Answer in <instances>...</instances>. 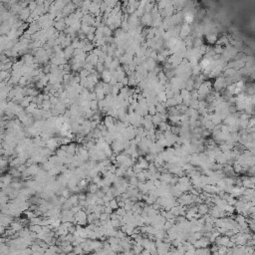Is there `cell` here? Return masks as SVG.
<instances>
[{"label":"cell","instance_id":"obj_1","mask_svg":"<svg viewBox=\"0 0 255 255\" xmlns=\"http://www.w3.org/2000/svg\"><path fill=\"white\" fill-rule=\"evenodd\" d=\"M109 206L112 207V209H117V208L119 207V205H118V201H116V199H111V201H110V203H109Z\"/></svg>","mask_w":255,"mask_h":255},{"label":"cell","instance_id":"obj_2","mask_svg":"<svg viewBox=\"0 0 255 255\" xmlns=\"http://www.w3.org/2000/svg\"><path fill=\"white\" fill-rule=\"evenodd\" d=\"M96 190H97V185H92L90 186V191L91 193H96Z\"/></svg>","mask_w":255,"mask_h":255}]
</instances>
